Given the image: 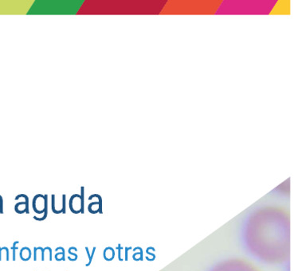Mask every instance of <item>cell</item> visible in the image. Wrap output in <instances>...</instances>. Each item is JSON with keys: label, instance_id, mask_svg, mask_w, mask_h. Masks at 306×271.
<instances>
[{"label": "cell", "instance_id": "6", "mask_svg": "<svg viewBox=\"0 0 306 271\" xmlns=\"http://www.w3.org/2000/svg\"><path fill=\"white\" fill-rule=\"evenodd\" d=\"M48 203H47V195L45 196V209H44V212H43V215L42 217H36V216H34L36 220H38V221H42L47 217V214H48Z\"/></svg>", "mask_w": 306, "mask_h": 271}, {"label": "cell", "instance_id": "4", "mask_svg": "<svg viewBox=\"0 0 306 271\" xmlns=\"http://www.w3.org/2000/svg\"><path fill=\"white\" fill-rule=\"evenodd\" d=\"M22 197L24 198V201H21L18 203L14 207V209L18 212L19 214H22V213H27L29 214V200H28V196H26L25 194H20Z\"/></svg>", "mask_w": 306, "mask_h": 271}, {"label": "cell", "instance_id": "1", "mask_svg": "<svg viewBox=\"0 0 306 271\" xmlns=\"http://www.w3.org/2000/svg\"><path fill=\"white\" fill-rule=\"evenodd\" d=\"M289 209L281 204L255 208L242 223V247L250 259L259 265L279 266L290 258Z\"/></svg>", "mask_w": 306, "mask_h": 271}, {"label": "cell", "instance_id": "7", "mask_svg": "<svg viewBox=\"0 0 306 271\" xmlns=\"http://www.w3.org/2000/svg\"><path fill=\"white\" fill-rule=\"evenodd\" d=\"M31 253V250H30L28 247H23L22 248L21 250H20V258L22 261H28V258L27 257V254H30Z\"/></svg>", "mask_w": 306, "mask_h": 271}, {"label": "cell", "instance_id": "9", "mask_svg": "<svg viewBox=\"0 0 306 271\" xmlns=\"http://www.w3.org/2000/svg\"><path fill=\"white\" fill-rule=\"evenodd\" d=\"M16 244H19V242H18V241L14 242V243L13 247H11V249L13 250V260L14 261L15 260V250H18V247H16Z\"/></svg>", "mask_w": 306, "mask_h": 271}, {"label": "cell", "instance_id": "8", "mask_svg": "<svg viewBox=\"0 0 306 271\" xmlns=\"http://www.w3.org/2000/svg\"><path fill=\"white\" fill-rule=\"evenodd\" d=\"M85 250H86V252H87V255H88V257H89V262L86 264V266H89V265L91 264L92 260H93V258L94 254H95V250H96V247H93V251H92V254H89V248H88V247H85Z\"/></svg>", "mask_w": 306, "mask_h": 271}, {"label": "cell", "instance_id": "10", "mask_svg": "<svg viewBox=\"0 0 306 271\" xmlns=\"http://www.w3.org/2000/svg\"><path fill=\"white\" fill-rule=\"evenodd\" d=\"M3 213V197L0 196V214Z\"/></svg>", "mask_w": 306, "mask_h": 271}, {"label": "cell", "instance_id": "2", "mask_svg": "<svg viewBox=\"0 0 306 271\" xmlns=\"http://www.w3.org/2000/svg\"><path fill=\"white\" fill-rule=\"evenodd\" d=\"M207 271H264L261 265L250 258L231 256L213 264Z\"/></svg>", "mask_w": 306, "mask_h": 271}, {"label": "cell", "instance_id": "5", "mask_svg": "<svg viewBox=\"0 0 306 271\" xmlns=\"http://www.w3.org/2000/svg\"><path fill=\"white\" fill-rule=\"evenodd\" d=\"M101 206H102V203H101V200H99L98 202H93L90 204H89L88 206V209L91 213L93 214H95L97 213V212H100L101 213H102L101 211Z\"/></svg>", "mask_w": 306, "mask_h": 271}, {"label": "cell", "instance_id": "3", "mask_svg": "<svg viewBox=\"0 0 306 271\" xmlns=\"http://www.w3.org/2000/svg\"><path fill=\"white\" fill-rule=\"evenodd\" d=\"M70 208L73 213H84V195L73 194L70 200Z\"/></svg>", "mask_w": 306, "mask_h": 271}]
</instances>
